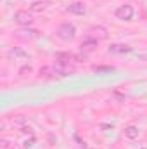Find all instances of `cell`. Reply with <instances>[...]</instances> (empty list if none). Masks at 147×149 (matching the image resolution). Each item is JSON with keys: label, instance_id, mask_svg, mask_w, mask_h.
<instances>
[{"label": "cell", "instance_id": "obj_1", "mask_svg": "<svg viewBox=\"0 0 147 149\" xmlns=\"http://www.w3.org/2000/svg\"><path fill=\"white\" fill-rule=\"evenodd\" d=\"M55 35H57V38H61L64 42H69V40H73L76 37V28H74L71 23H62L55 30Z\"/></svg>", "mask_w": 147, "mask_h": 149}, {"label": "cell", "instance_id": "obj_8", "mask_svg": "<svg viewBox=\"0 0 147 149\" xmlns=\"http://www.w3.org/2000/svg\"><path fill=\"white\" fill-rule=\"evenodd\" d=\"M81 52L85 54V52H92V50H95V47H97V40L95 38H87V40H83L81 42Z\"/></svg>", "mask_w": 147, "mask_h": 149}, {"label": "cell", "instance_id": "obj_7", "mask_svg": "<svg viewBox=\"0 0 147 149\" xmlns=\"http://www.w3.org/2000/svg\"><path fill=\"white\" fill-rule=\"evenodd\" d=\"M107 50H109V54H128V52H132V47H128L125 43H112Z\"/></svg>", "mask_w": 147, "mask_h": 149}, {"label": "cell", "instance_id": "obj_12", "mask_svg": "<svg viewBox=\"0 0 147 149\" xmlns=\"http://www.w3.org/2000/svg\"><path fill=\"white\" fill-rule=\"evenodd\" d=\"M94 71L95 73H111V71H114V68L112 66H94Z\"/></svg>", "mask_w": 147, "mask_h": 149}, {"label": "cell", "instance_id": "obj_4", "mask_svg": "<svg viewBox=\"0 0 147 149\" xmlns=\"http://www.w3.org/2000/svg\"><path fill=\"white\" fill-rule=\"evenodd\" d=\"M88 35H90V38H95V40H104V38H107V30L104 26H92L88 30Z\"/></svg>", "mask_w": 147, "mask_h": 149}, {"label": "cell", "instance_id": "obj_11", "mask_svg": "<svg viewBox=\"0 0 147 149\" xmlns=\"http://www.w3.org/2000/svg\"><path fill=\"white\" fill-rule=\"evenodd\" d=\"M17 33H19V35H17L19 38H23V40H30V38L37 37L38 31H35V30H28V31H26V30H23V31H17Z\"/></svg>", "mask_w": 147, "mask_h": 149}, {"label": "cell", "instance_id": "obj_3", "mask_svg": "<svg viewBox=\"0 0 147 149\" xmlns=\"http://www.w3.org/2000/svg\"><path fill=\"white\" fill-rule=\"evenodd\" d=\"M14 19H16V23L21 24V26H30V24L33 23V16H31V12H28V10H17V12L14 14Z\"/></svg>", "mask_w": 147, "mask_h": 149}, {"label": "cell", "instance_id": "obj_5", "mask_svg": "<svg viewBox=\"0 0 147 149\" xmlns=\"http://www.w3.org/2000/svg\"><path fill=\"white\" fill-rule=\"evenodd\" d=\"M73 71H74V66H71L68 61H61V59H59V63H57V66H55V73L66 76V74L73 73Z\"/></svg>", "mask_w": 147, "mask_h": 149}, {"label": "cell", "instance_id": "obj_14", "mask_svg": "<svg viewBox=\"0 0 147 149\" xmlns=\"http://www.w3.org/2000/svg\"><path fill=\"white\" fill-rule=\"evenodd\" d=\"M31 73V66H23L21 70H19V74H23V76H26V74Z\"/></svg>", "mask_w": 147, "mask_h": 149}, {"label": "cell", "instance_id": "obj_13", "mask_svg": "<svg viewBox=\"0 0 147 149\" xmlns=\"http://www.w3.org/2000/svg\"><path fill=\"white\" fill-rule=\"evenodd\" d=\"M9 56H21V57H26L28 54H26L23 49H10V50H9Z\"/></svg>", "mask_w": 147, "mask_h": 149}, {"label": "cell", "instance_id": "obj_9", "mask_svg": "<svg viewBox=\"0 0 147 149\" xmlns=\"http://www.w3.org/2000/svg\"><path fill=\"white\" fill-rule=\"evenodd\" d=\"M125 135H126L128 139H137V137H139V128L133 127V125H130V127L125 128Z\"/></svg>", "mask_w": 147, "mask_h": 149}, {"label": "cell", "instance_id": "obj_15", "mask_svg": "<svg viewBox=\"0 0 147 149\" xmlns=\"http://www.w3.org/2000/svg\"><path fill=\"white\" fill-rule=\"evenodd\" d=\"M24 146H26V148H31V146H33V139H31V141H26Z\"/></svg>", "mask_w": 147, "mask_h": 149}, {"label": "cell", "instance_id": "obj_2", "mask_svg": "<svg viewBox=\"0 0 147 149\" xmlns=\"http://www.w3.org/2000/svg\"><path fill=\"white\" fill-rule=\"evenodd\" d=\"M116 17L118 19H123V21H130L132 17H133V7L132 5H128V3H125V5H119L118 9H116Z\"/></svg>", "mask_w": 147, "mask_h": 149}, {"label": "cell", "instance_id": "obj_10", "mask_svg": "<svg viewBox=\"0 0 147 149\" xmlns=\"http://www.w3.org/2000/svg\"><path fill=\"white\" fill-rule=\"evenodd\" d=\"M49 7V2H33L31 5H30V9L33 10V12H42V10H45Z\"/></svg>", "mask_w": 147, "mask_h": 149}, {"label": "cell", "instance_id": "obj_6", "mask_svg": "<svg viewBox=\"0 0 147 149\" xmlns=\"http://www.w3.org/2000/svg\"><path fill=\"white\" fill-rule=\"evenodd\" d=\"M68 12H71V14H78V16H81V14H85L87 12V7H85V3L83 2H73V3H69L68 5V9H66Z\"/></svg>", "mask_w": 147, "mask_h": 149}]
</instances>
